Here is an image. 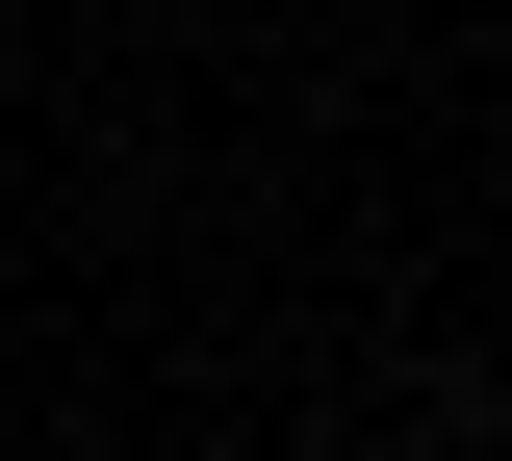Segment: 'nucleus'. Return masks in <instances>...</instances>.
I'll return each instance as SVG.
<instances>
[{
	"label": "nucleus",
	"instance_id": "1",
	"mask_svg": "<svg viewBox=\"0 0 512 461\" xmlns=\"http://www.w3.org/2000/svg\"><path fill=\"white\" fill-rule=\"evenodd\" d=\"M487 436H512V410H487Z\"/></svg>",
	"mask_w": 512,
	"mask_h": 461
}]
</instances>
